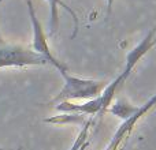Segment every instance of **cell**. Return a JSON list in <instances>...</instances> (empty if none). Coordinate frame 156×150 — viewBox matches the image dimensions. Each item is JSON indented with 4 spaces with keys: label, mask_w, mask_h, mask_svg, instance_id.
I'll return each mask as SVG.
<instances>
[{
    "label": "cell",
    "mask_w": 156,
    "mask_h": 150,
    "mask_svg": "<svg viewBox=\"0 0 156 150\" xmlns=\"http://www.w3.org/2000/svg\"><path fill=\"white\" fill-rule=\"evenodd\" d=\"M155 45H156V29H151L148 34L140 41V44H137V45L126 55V64H125L123 71L116 77V79H114L111 83H107L104 90H103L101 94L99 96L100 101H101L103 113L107 112L108 107L111 105L114 97H115L116 90L126 82V79L130 77V74H132V71L134 70V67L137 66V63L140 62Z\"/></svg>",
    "instance_id": "obj_1"
},
{
    "label": "cell",
    "mask_w": 156,
    "mask_h": 150,
    "mask_svg": "<svg viewBox=\"0 0 156 150\" xmlns=\"http://www.w3.org/2000/svg\"><path fill=\"white\" fill-rule=\"evenodd\" d=\"M63 77L65 85L62 90L55 96L52 102L58 104L60 101H74V100H90L100 96L107 83L103 80L94 79H85V78H78L74 75L66 73H60Z\"/></svg>",
    "instance_id": "obj_2"
},
{
    "label": "cell",
    "mask_w": 156,
    "mask_h": 150,
    "mask_svg": "<svg viewBox=\"0 0 156 150\" xmlns=\"http://www.w3.org/2000/svg\"><path fill=\"white\" fill-rule=\"evenodd\" d=\"M48 64L41 55L33 49L21 45H0V68L5 67H32Z\"/></svg>",
    "instance_id": "obj_3"
},
{
    "label": "cell",
    "mask_w": 156,
    "mask_h": 150,
    "mask_svg": "<svg viewBox=\"0 0 156 150\" xmlns=\"http://www.w3.org/2000/svg\"><path fill=\"white\" fill-rule=\"evenodd\" d=\"M27 11H29L30 22H32V29H33L32 49L36 52V53L41 55V56L48 62V64L54 66L59 73H66V71H69L67 66L52 55L51 48H49V44H48V40H47V34L43 29L41 22L38 21L37 15H36V11H34V7H33L32 0H27Z\"/></svg>",
    "instance_id": "obj_4"
},
{
    "label": "cell",
    "mask_w": 156,
    "mask_h": 150,
    "mask_svg": "<svg viewBox=\"0 0 156 150\" xmlns=\"http://www.w3.org/2000/svg\"><path fill=\"white\" fill-rule=\"evenodd\" d=\"M155 107H156V94H154L145 104H143L141 107H137V111L134 112V115H133L132 118H129L127 120L122 121V124L115 131L114 137L111 138V141L108 142L107 148L104 150H121L122 145L129 139V137L132 135L133 130H134V127L137 126V123L144 118V116L148 115Z\"/></svg>",
    "instance_id": "obj_5"
},
{
    "label": "cell",
    "mask_w": 156,
    "mask_h": 150,
    "mask_svg": "<svg viewBox=\"0 0 156 150\" xmlns=\"http://www.w3.org/2000/svg\"><path fill=\"white\" fill-rule=\"evenodd\" d=\"M49 4V29H51V34H55L58 30V26H59V15H58V5L63 7L66 11L71 14L74 19V33L71 37H76L77 32H78V18H77V14L71 10L70 7H67V4L62 2V0H47Z\"/></svg>",
    "instance_id": "obj_6"
},
{
    "label": "cell",
    "mask_w": 156,
    "mask_h": 150,
    "mask_svg": "<svg viewBox=\"0 0 156 150\" xmlns=\"http://www.w3.org/2000/svg\"><path fill=\"white\" fill-rule=\"evenodd\" d=\"M136 111H137V107L130 105L129 102H126L125 100L119 98V100H116L112 105H110V107H108L107 112H110V113H112V115L118 116L122 121H125V120H127L129 118H132V116L134 115Z\"/></svg>",
    "instance_id": "obj_7"
},
{
    "label": "cell",
    "mask_w": 156,
    "mask_h": 150,
    "mask_svg": "<svg viewBox=\"0 0 156 150\" xmlns=\"http://www.w3.org/2000/svg\"><path fill=\"white\" fill-rule=\"evenodd\" d=\"M44 121L52 124H81L83 126L86 121V116L81 113H60L58 116L45 119Z\"/></svg>",
    "instance_id": "obj_8"
},
{
    "label": "cell",
    "mask_w": 156,
    "mask_h": 150,
    "mask_svg": "<svg viewBox=\"0 0 156 150\" xmlns=\"http://www.w3.org/2000/svg\"><path fill=\"white\" fill-rule=\"evenodd\" d=\"M92 124H93V119H88L85 121L81 131L78 132L76 141L71 145L70 150H86L89 148V145H90V142H89V131H90Z\"/></svg>",
    "instance_id": "obj_9"
},
{
    "label": "cell",
    "mask_w": 156,
    "mask_h": 150,
    "mask_svg": "<svg viewBox=\"0 0 156 150\" xmlns=\"http://www.w3.org/2000/svg\"><path fill=\"white\" fill-rule=\"evenodd\" d=\"M115 0H107V15H110L111 11H112V5Z\"/></svg>",
    "instance_id": "obj_10"
},
{
    "label": "cell",
    "mask_w": 156,
    "mask_h": 150,
    "mask_svg": "<svg viewBox=\"0 0 156 150\" xmlns=\"http://www.w3.org/2000/svg\"><path fill=\"white\" fill-rule=\"evenodd\" d=\"M0 150H18V149H4V148H0Z\"/></svg>",
    "instance_id": "obj_11"
},
{
    "label": "cell",
    "mask_w": 156,
    "mask_h": 150,
    "mask_svg": "<svg viewBox=\"0 0 156 150\" xmlns=\"http://www.w3.org/2000/svg\"><path fill=\"white\" fill-rule=\"evenodd\" d=\"M3 2H4V0H0V4H2V3H3Z\"/></svg>",
    "instance_id": "obj_12"
}]
</instances>
